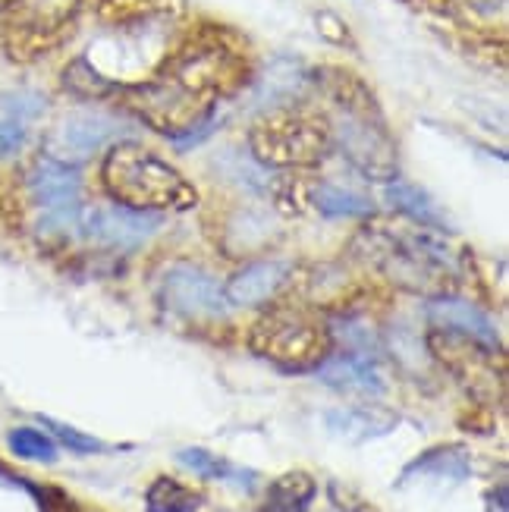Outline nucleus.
<instances>
[{
  "label": "nucleus",
  "instance_id": "10",
  "mask_svg": "<svg viewBox=\"0 0 509 512\" xmlns=\"http://www.w3.org/2000/svg\"><path fill=\"white\" fill-rule=\"evenodd\" d=\"M428 318L437 324V327H447V330H456L462 337L475 340L481 349H497L500 346V337H497V327L494 321L484 315V311L466 299H453V296H440L428 305Z\"/></svg>",
  "mask_w": 509,
  "mask_h": 512
},
{
  "label": "nucleus",
  "instance_id": "15",
  "mask_svg": "<svg viewBox=\"0 0 509 512\" xmlns=\"http://www.w3.org/2000/svg\"><path fill=\"white\" fill-rule=\"evenodd\" d=\"M312 202H315L318 214H324V217H371L374 214V205L368 195L330 186V183L315 186Z\"/></svg>",
  "mask_w": 509,
  "mask_h": 512
},
{
  "label": "nucleus",
  "instance_id": "7",
  "mask_svg": "<svg viewBox=\"0 0 509 512\" xmlns=\"http://www.w3.org/2000/svg\"><path fill=\"white\" fill-rule=\"evenodd\" d=\"M164 302L176 315L195 321H217L230 311L224 286L198 267L180 264L164 277Z\"/></svg>",
  "mask_w": 509,
  "mask_h": 512
},
{
  "label": "nucleus",
  "instance_id": "5",
  "mask_svg": "<svg viewBox=\"0 0 509 512\" xmlns=\"http://www.w3.org/2000/svg\"><path fill=\"white\" fill-rule=\"evenodd\" d=\"M123 132H126V123H120L117 117L98 114V110H82V114L66 117L51 132L48 154H44V158L79 167L82 161L92 158V154H98L104 145L117 142Z\"/></svg>",
  "mask_w": 509,
  "mask_h": 512
},
{
  "label": "nucleus",
  "instance_id": "16",
  "mask_svg": "<svg viewBox=\"0 0 509 512\" xmlns=\"http://www.w3.org/2000/svg\"><path fill=\"white\" fill-rule=\"evenodd\" d=\"M180 462L186 469H192L195 475H202L208 481H233L239 487H252L255 484V475L252 472H242L236 465H230L227 459H220L208 450H183L180 453Z\"/></svg>",
  "mask_w": 509,
  "mask_h": 512
},
{
  "label": "nucleus",
  "instance_id": "9",
  "mask_svg": "<svg viewBox=\"0 0 509 512\" xmlns=\"http://www.w3.org/2000/svg\"><path fill=\"white\" fill-rule=\"evenodd\" d=\"M318 377L334 390L359 393V396H381L387 390L384 374L368 349H349L346 355H327L318 365Z\"/></svg>",
  "mask_w": 509,
  "mask_h": 512
},
{
  "label": "nucleus",
  "instance_id": "8",
  "mask_svg": "<svg viewBox=\"0 0 509 512\" xmlns=\"http://www.w3.org/2000/svg\"><path fill=\"white\" fill-rule=\"evenodd\" d=\"M88 239L107 249H136L164 227L158 211H139L129 205H98L82 217Z\"/></svg>",
  "mask_w": 509,
  "mask_h": 512
},
{
  "label": "nucleus",
  "instance_id": "14",
  "mask_svg": "<svg viewBox=\"0 0 509 512\" xmlns=\"http://www.w3.org/2000/svg\"><path fill=\"white\" fill-rule=\"evenodd\" d=\"M315 494H318V484L312 475H305V472L280 475L268 487V512H308Z\"/></svg>",
  "mask_w": 509,
  "mask_h": 512
},
{
  "label": "nucleus",
  "instance_id": "18",
  "mask_svg": "<svg viewBox=\"0 0 509 512\" xmlns=\"http://www.w3.org/2000/svg\"><path fill=\"white\" fill-rule=\"evenodd\" d=\"M387 202H390L396 211H400V214L418 220V224H434V227L444 224V220H440L437 205L431 202V198H428L425 192H418V189H412V186L393 183V186L387 189Z\"/></svg>",
  "mask_w": 509,
  "mask_h": 512
},
{
  "label": "nucleus",
  "instance_id": "22",
  "mask_svg": "<svg viewBox=\"0 0 509 512\" xmlns=\"http://www.w3.org/2000/svg\"><path fill=\"white\" fill-rule=\"evenodd\" d=\"M16 4L26 10V16L38 22V26H54V22L73 13L79 0H16Z\"/></svg>",
  "mask_w": 509,
  "mask_h": 512
},
{
  "label": "nucleus",
  "instance_id": "1",
  "mask_svg": "<svg viewBox=\"0 0 509 512\" xmlns=\"http://www.w3.org/2000/svg\"><path fill=\"white\" fill-rule=\"evenodd\" d=\"M104 186L120 205L139 211H183L195 205V189L183 180L158 154L136 145L120 142L107 154Z\"/></svg>",
  "mask_w": 509,
  "mask_h": 512
},
{
  "label": "nucleus",
  "instance_id": "20",
  "mask_svg": "<svg viewBox=\"0 0 509 512\" xmlns=\"http://www.w3.org/2000/svg\"><path fill=\"white\" fill-rule=\"evenodd\" d=\"M412 472H418V475L437 472V475H447V478L459 481L469 475V459L462 450H431L425 459H418L406 475H412Z\"/></svg>",
  "mask_w": 509,
  "mask_h": 512
},
{
  "label": "nucleus",
  "instance_id": "21",
  "mask_svg": "<svg viewBox=\"0 0 509 512\" xmlns=\"http://www.w3.org/2000/svg\"><path fill=\"white\" fill-rule=\"evenodd\" d=\"M41 425L51 431L54 443H63V447H66V450H73V453L88 456V453H101V450H104V443H101L98 437H88V434H82V431H76V428H70V425H63V421H54V418H48V415H41Z\"/></svg>",
  "mask_w": 509,
  "mask_h": 512
},
{
  "label": "nucleus",
  "instance_id": "13",
  "mask_svg": "<svg viewBox=\"0 0 509 512\" xmlns=\"http://www.w3.org/2000/svg\"><path fill=\"white\" fill-rule=\"evenodd\" d=\"M327 425H330V431L340 434L343 440L362 443V440H371V437L390 434L393 425H396V418H393L390 412H381V409L359 406V409L330 412V415H327Z\"/></svg>",
  "mask_w": 509,
  "mask_h": 512
},
{
  "label": "nucleus",
  "instance_id": "6",
  "mask_svg": "<svg viewBox=\"0 0 509 512\" xmlns=\"http://www.w3.org/2000/svg\"><path fill=\"white\" fill-rule=\"evenodd\" d=\"M337 142L349 154V161L362 173H368L371 180H387L396 170L393 145L387 139L384 126L374 117H365L359 110L343 107L337 117Z\"/></svg>",
  "mask_w": 509,
  "mask_h": 512
},
{
  "label": "nucleus",
  "instance_id": "11",
  "mask_svg": "<svg viewBox=\"0 0 509 512\" xmlns=\"http://www.w3.org/2000/svg\"><path fill=\"white\" fill-rule=\"evenodd\" d=\"M293 267L286 261H258V264H249L242 267V271L224 286V296L230 305H261L268 302L280 293V286L286 283Z\"/></svg>",
  "mask_w": 509,
  "mask_h": 512
},
{
  "label": "nucleus",
  "instance_id": "2",
  "mask_svg": "<svg viewBox=\"0 0 509 512\" xmlns=\"http://www.w3.org/2000/svg\"><path fill=\"white\" fill-rule=\"evenodd\" d=\"M330 330L318 324L312 315L305 311H271L264 315L252 333H249V346L258 352L264 362L277 365L280 371H312L318 368L327 355H330Z\"/></svg>",
  "mask_w": 509,
  "mask_h": 512
},
{
  "label": "nucleus",
  "instance_id": "19",
  "mask_svg": "<svg viewBox=\"0 0 509 512\" xmlns=\"http://www.w3.org/2000/svg\"><path fill=\"white\" fill-rule=\"evenodd\" d=\"M7 443L19 459H29V462H54L57 459L54 437L38 428H16V431H10Z\"/></svg>",
  "mask_w": 509,
  "mask_h": 512
},
{
  "label": "nucleus",
  "instance_id": "4",
  "mask_svg": "<svg viewBox=\"0 0 509 512\" xmlns=\"http://www.w3.org/2000/svg\"><path fill=\"white\" fill-rule=\"evenodd\" d=\"M29 192L41 211V230H70L82 220V176L76 167L44 158L29 176Z\"/></svg>",
  "mask_w": 509,
  "mask_h": 512
},
{
  "label": "nucleus",
  "instance_id": "17",
  "mask_svg": "<svg viewBox=\"0 0 509 512\" xmlns=\"http://www.w3.org/2000/svg\"><path fill=\"white\" fill-rule=\"evenodd\" d=\"M195 506H198V494H192L176 478H158L145 494L148 512H195Z\"/></svg>",
  "mask_w": 509,
  "mask_h": 512
},
{
  "label": "nucleus",
  "instance_id": "3",
  "mask_svg": "<svg viewBox=\"0 0 509 512\" xmlns=\"http://www.w3.org/2000/svg\"><path fill=\"white\" fill-rule=\"evenodd\" d=\"M330 151V136L312 120L271 114L252 129V154L264 167H312Z\"/></svg>",
  "mask_w": 509,
  "mask_h": 512
},
{
  "label": "nucleus",
  "instance_id": "23",
  "mask_svg": "<svg viewBox=\"0 0 509 512\" xmlns=\"http://www.w3.org/2000/svg\"><path fill=\"white\" fill-rule=\"evenodd\" d=\"M10 4H16V0H0V10H4V7H10Z\"/></svg>",
  "mask_w": 509,
  "mask_h": 512
},
{
  "label": "nucleus",
  "instance_id": "12",
  "mask_svg": "<svg viewBox=\"0 0 509 512\" xmlns=\"http://www.w3.org/2000/svg\"><path fill=\"white\" fill-rule=\"evenodd\" d=\"M44 114V98L35 92H13L0 101V158H13L29 139V126Z\"/></svg>",
  "mask_w": 509,
  "mask_h": 512
}]
</instances>
